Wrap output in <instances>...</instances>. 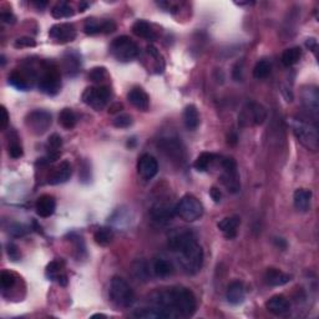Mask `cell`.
I'll return each mask as SVG.
<instances>
[{"instance_id": "1", "label": "cell", "mask_w": 319, "mask_h": 319, "mask_svg": "<svg viewBox=\"0 0 319 319\" xmlns=\"http://www.w3.org/2000/svg\"><path fill=\"white\" fill-rule=\"evenodd\" d=\"M169 247L176 255L177 260L187 274H197L203 264V250L191 231H180L169 240Z\"/></svg>"}, {"instance_id": "2", "label": "cell", "mask_w": 319, "mask_h": 319, "mask_svg": "<svg viewBox=\"0 0 319 319\" xmlns=\"http://www.w3.org/2000/svg\"><path fill=\"white\" fill-rule=\"evenodd\" d=\"M153 304L161 307L169 313L170 318L192 317L197 309V301L193 292L186 287H172L156 294Z\"/></svg>"}, {"instance_id": "3", "label": "cell", "mask_w": 319, "mask_h": 319, "mask_svg": "<svg viewBox=\"0 0 319 319\" xmlns=\"http://www.w3.org/2000/svg\"><path fill=\"white\" fill-rule=\"evenodd\" d=\"M109 297L116 307L130 308L135 303V293L130 284L123 277H113L109 289Z\"/></svg>"}, {"instance_id": "4", "label": "cell", "mask_w": 319, "mask_h": 319, "mask_svg": "<svg viewBox=\"0 0 319 319\" xmlns=\"http://www.w3.org/2000/svg\"><path fill=\"white\" fill-rule=\"evenodd\" d=\"M292 131H293L294 136L297 140L302 143L308 150L314 151L316 152L318 150L319 146V137H318V130L317 126L311 123L301 120V119H293L291 123Z\"/></svg>"}, {"instance_id": "5", "label": "cell", "mask_w": 319, "mask_h": 319, "mask_svg": "<svg viewBox=\"0 0 319 319\" xmlns=\"http://www.w3.org/2000/svg\"><path fill=\"white\" fill-rule=\"evenodd\" d=\"M39 89L46 95H57L62 89L60 71L53 63L44 62L40 66Z\"/></svg>"}, {"instance_id": "6", "label": "cell", "mask_w": 319, "mask_h": 319, "mask_svg": "<svg viewBox=\"0 0 319 319\" xmlns=\"http://www.w3.org/2000/svg\"><path fill=\"white\" fill-rule=\"evenodd\" d=\"M203 204L193 194H185L176 204V215L186 222H194L203 216Z\"/></svg>"}, {"instance_id": "7", "label": "cell", "mask_w": 319, "mask_h": 319, "mask_svg": "<svg viewBox=\"0 0 319 319\" xmlns=\"http://www.w3.org/2000/svg\"><path fill=\"white\" fill-rule=\"evenodd\" d=\"M110 53L116 60L121 63L132 62L138 55V46L128 36L116 38L110 45Z\"/></svg>"}, {"instance_id": "8", "label": "cell", "mask_w": 319, "mask_h": 319, "mask_svg": "<svg viewBox=\"0 0 319 319\" xmlns=\"http://www.w3.org/2000/svg\"><path fill=\"white\" fill-rule=\"evenodd\" d=\"M223 172L221 181L230 193H238L241 191V180L237 170V162L233 157H225L221 161Z\"/></svg>"}, {"instance_id": "9", "label": "cell", "mask_w": 319, "mask_h": 319, "mask_svg": "<svg viewBox=\"0 0 319 319\" xmlns=\"http://www.w3.org/2000/svg\"><path fill=\"white\" fill-rule=\"evenodd\" d=\"M110 99L111 90L106 85H100L99 87H87L82 92V101L96 111L102 110L109 104Z\"/></svg>"}, {"instance_id": "10", "label": "cell", "mask_w": 319, "mask_h": 319, "mask_svg": "<svg viewBox=\"0 0 319 319\" xmlns=\"http://www.w3.org/2000/svg\"><path fill=\"white\" fill-rule=\"evenodd\" d=\"M51 124L53 118L46 110H34L25 116V126L36 136L45 133L50 128Z\"/></svg>"}, {"instance_id": "11", "label": "cell", "mask_w": 319, "mask_h": 319, "mask_svg": "<svg viewBox=\"0 0 319 319\" xmlns=\"http://www.w3.org/2000/svg\"><path fill=\"white\" fill-rule=\"evenodd\" d=\"M267 119V110L258 102L247 104L240 115V123L242 126L262 125Z\"/></svg>"}, {"instance_id": "12", "label": "cell", "mask_w": 319, "mask_h": 319, "mask_svg": "<svg viewBox=\"0 0 319 319\" xmlns=\"http://www.w3.org/2000/svg\"><path fill=\"white\" fill-rule=\"evenodd\" d=\"M301 101L308 113L317 118L319 111V92L318 87L313 85H307L301 90Z\"/></svg>"}, {"instance_id": "13", "label": "cell", "mask_w": 319, "mask_h": 319, "mask_svg": "<svg viewBox=\"0 0 319 319\" xmlns=\"http://www.w3.org/2000/svg\"><path fill=\"white\" fill-rule=\"evenodd\" d=\"M49 36L57 40L58 43H70L76 38V29L70 23L55 24L49 30Z\"/></svg>"}, {"instance_id": "14", "label": "cell", "mask_w": 319, "mask_h": 319, "mask_svg": "<svg viewBox=\"0 0 319 319\" xmlns=\"http://www.w3.org/2000/svg\"><path fill=\"white\" fill-rule=\"evenodd\" d=\"M137 172L143 180H151L157 175L158 162L150 153H143L137 161Z\"/></svg>"}, {"instance_id": "15", "label": "cell", "mask_w": 319, "mask_h": 319, "mask_svg": "<svg viewBox=\"0 0 319 319\" xmlns=\"http://www.w3.org/2000/svg\"><path fill=\"white\" fill-rule=\"evenodd\" d=\"M265 308L269 313L274 314V316H286L291 311V303L288 299L282 294H277L273 296L272 298H269L268 301L265 302Z\"/></svg>"}, {"instance_id": "16", "label": "cell", "mask_w": 319, "mask_h": 319, "mask_svg": "<svg viewBox=\"0 0 319 319\" xmlns=\"http://www.w3.org/2000/svg\"><path fill=\"white\" fill-rule=\"evenodd\" d=\"M55 208H57V201L51 194H43L39 197L35 203L36 213L43 218H48L54 215Z\"/></svg>"}, {"instance_id": "17", "label": "cell", "mask_w": 319, "mask_h": 319, "mask_svg": "<svg viewBox=\"0 0 319 319\" xmlns=\"http://www.w3.org/2000/svg\"><path fill=\"white\" fill-rule=\"evenodd\" d=\"M128 99L133 108L140 111H147L150 108V97L141 87H133L128 94Z\"/></svg>"}, {"instance_id": "18", "label": "cell", "mask_w": 319, "mask_h": 319, "mask_svg": "<svg viewBox=\"0 0 319 319\" xmlns=\"http://www.w3.org/2000/svg\"><path fill=\"white\" fill-rule=\"evenodd\" d=\"M160 147L169 157L174 158L176 161H181L184 158V147L177 138H162L160 141Z\"/></svg>"}, {"instance_id": "19", "label": "cell", "mask_w": 319, "mask_h": 319, "mask_svg": "<svg viewBox=\"0 0 319 319\" xmlns=\"http://www.w3.org/2000/svg\"><path fill=\"white\" fill-rule=\"evenodd\" d=\"M72 169L70 162L63 161L54 171L51 172V175L49 176L48 182L50 185H60L64 184V182L69 181V179L71 177Z\"/></svg>"}, {"instance_id": "20", "label": "cell", "mask_w": 319, "mask_h": 319, "mask_svg": "<svg viewBox=\"0 0 319 319\" xmlns=\"http://www.w3.org/2000/svg\"><path fill=\"white\" fill-rule=\"evenodd\" d=\"M175 213H176V207H171L164 202L156 203L151 208V216L153 220L158 221V222H167V221L172 220Z\"/></svg>"}, {"instance_id": "21", "label": "cell", "mask_w": 319, "mask_h": 319, "mask_svg": "<svg viewBox=\"0 0 319 319\" xmlns=\"http://www.w3.org/2000/svg\"><path fill=\"white\" fill-rule=\"evenodd\" d=\"M226 298H227L228 303L233 304V306L243 303L246 298V289L242 282L235 281L230 283V286L227 287V292H226Z\"/></svg>"}, {"instance_id": "22", "label": "cell", "mask_w": 319, "mask_h": 319, "mask_svg": "<svg viewBox=\"0 0 319 319\" xmlns=\"http://www.w3.org/2000/svg\"><path fill=\"white\" fill-rule=\"evenodd\" d=\"M240 225L241 218L238 216H231V217H226L222 221H220L217 227L227 240H232L237 236V228Z\"/></svg>"}, {"instance_id": "23", "label": "cell", "mask_w": 319, "mask_h": 319, "mask_svg": "<svg viewBox=\"0 0 319 319\" xmlns=\"http://www.w3.org/2000/svg\"><path fill=\"white\" fill-rule=\"evenodd\" d=\"M264 281L268 286L272 287H281L287 284L292 281L291 274L283 273L282 271L277 268H268L264 273Z\"/></svg>"}, {"instance_id": "24", "label": "cell", "mask_w": 319, "mask_h": 319, "mask_svg": "<svg viewBox=\"0 0 319 319\" xmlns=\"http://www.w3.org/2000/svg\"><path fill=\"white\" fill-rule=\"evenodd\" d=\"M133 317L136 318H141V319H166L170 318L169 313L165 311L164 308L161 307L153 306L151 307H145V308H140L133 313Z\"/></svg>"}, {"instance_id": "25", "label": "cell", "mask_w": 319, "mask_h": 319, "mask_svg": "<svg viewBox=\"0 0 319 319\" xmlns=\"http://www.w3.org/2000/svg\"><path fill=\"white\" fill-rule=\"evenodd\" d=\"M132 33L138 38L146 39V40H155L157 38L152 25L145 20H137L132 25Z\"/></svg>"}, {"instance_id": "26", "label": "cell", "mask_w": 319, "mask_h": 319, "mask_svg": "<svg viewBox=\"0 0 319 319\" xmlns=\"http://www.w3.org/2000/svg\"><path fill=\"white\" fill-rule=\"evenodd\" d=\"M312 192L307 189H298L293 194L294 207L301 212H307L311 207Z\"/></svg>"}, {"instance_id": "27", "label": "cell", "mask_w": 319, "mask_h": 319, "mask_svg": "<svg viewBox=\"0 0 319 319\" xmlns=\"http://www.w3.org/2000/svg\"><path fill=\"white\" fill-rule=\"evenodd\" d=\"M184 123L187 130L194 131L199 125L198 110L194 105H187L184 111Z\"/></svg>"}, {"instance_id": "28", "label": "cell", "mask_w": 319, "mask_h": 319, "mask_svg": "<svg viewBox=\"0 0 319 319\" xmlns=\"http://www.w3.org/2000/svg\"><path fill=\"white\" fill-rule=\"evenodd\" d=\"M152 272L156 277L160 278H165L172 274L174 272V267H172L171 262L167 260L166 258H156L152 263Z\"/></svg>"}, {"instance_id": "29", "label": "cell", "mask_w": 319, "mask_h": 319, "mask_svg": "<svg viewBox=\"0 0 319 319\" xmlns=\"http://www.w3.org/2000/svg\"><path fill=\"white\" fill-rule=\"evenodd\" d=\"M29 76H30V75H29L28 72L15 70V71H13L9 75V82H10L14 87H16V89L25 91V90H28V87L30 86Z\"/></svg>"}, {"instance_id": "30", "label": "cell", "mask_w": 319, "mask_h": 319, "mask_svg": "<svg viewBox=\"0 0 319 319\" xmlns=\"http://www.w3.org/2000/svg\"><path fill=\"white\" fill-rule=\"evenodd\" d=\"M51 15L55 19L70 18V16L74 15V9L67 1H59L51 9Z\"/></svg>"}, {"instance_id": "31", "label": "cell", "mask_w": 319, "mask_h": 319, "mask_svg": "<svg viewBox=\"0 0 319 319\" xmlns=\"http://www.w3.org/2000/svg\"><path fill=\"white\" fill-rule=\"evenodd\" d=\"M95 242L101 247H106L110 245L114 240V231L110 227H101L95 232L94 235Z\"/></svg>"}, {"instance_id": "32", "label": "cell", "mask_w": 319, "mask_h": 319, "mask_svg": "<svg viewBox=\"0 0 319 319\" xmlns=\"http://www.w3.org/2000/svg\"><path fill=\"white\" fill-rule=\"evenodd\" d=\"M216 160V155L215 153L211 152H202L198 157L196 158V161H194L193 166L197 171L199 172H204L209 169L213 161Z\"/></svg>"}, {"instance_id": "33", "label": "cell", "mask_w": 319, "mask_h": 319, "mask_svg": "<svg viewBox=\"0 0 319 319\" xmlns=\"http://www.w3.org/2000/svg\"><path fill=\"white\" fill-rule=\"evenodd\" d=\"M302 57V51L301 48L298 46H294V48L287 49V50L283 51V54H282V63H283L284 66L289 67L292 65L297 64L299 62Z\"/></svg>"}, {"instance_id": "34", "label": "cell", "mask_w": 319, "mask_h": 319, "mask_svg": "<svg viewBox=\"0 0 319 319\" xmlns=\"http://www.w3.org/2000/svg\"><path fill=\"white\" fill-rule=\"evenodd\" d=\"M63 64H64V70H65V72H66V75L74 76V75L79 71L80 59L77 55L67 54V55H65Z\"/></svg>"}, {"instance_id": "35", "label": "cell", "mask_w": 319, "mask_h": 319, "mask_svg": "<svg viewBox=\"0 0 319 319\" xmlns=\"http://www.w3.org/2000/svg\"><path fill=\"white\" fill-rule=\"evenodd\" d=\"M59 123L66 130H71L76 125V115L71 109H64L59 115Z\"/></svg>"}, {"instance_id": "36", "label": "cell", "mask_w": 319, "mask_h": 319, "mask_svg": "<svg viewBox=\"0 0 319 319\" xmlns=\"http://www.w3.org/2000/svg\"><path fill=\"white\" fill-rule=\"evenodd\" d=\"M272 71V66L267 60H259L253 67V76L257 80L265 79Z\"/></svg>"}, {"instance_id": "37", "label": "cell", "mask_w": 319, "mask_h": 319, "mask_svg": "<svg viewBox=\"0 0 319 319\" xmlns=\"http://www.w3.org/2000/svg\"><path fill=\"white\" fill-rule=\"evenodd\" d=\"M132 271L136 278L141 279V281H148V278L151 276L150 267H148V264L145 260H137L136 263H133Z\"/></svg>"}, {"instance_id": "38", "label": "cell", "mask_w": 319, "mask_h": 319, "mask_svg": "<svg viewBox=\"0 0 319 319\" xmlns=\"http://www.w3.org/2000/svg\"><path fill=\"white\" fill-rule=\"evenodd\" d=\"M64 268V262L63 260H53L48 264L46 267V277L51 281H55L57 277L59 276L60 273H63L62 269Z\"/></svg>"}, {"instance_id": "39", "label": "cell", "mask_w": 319, "mask_h": 319, "mask_svg": "<svg viewBox=\"0 0 319 319\" xmlns=\"http://www.w3.org/2000/svg\"><path fill=\"white\" fill-rule=\"evenodd\" d=\"M108 76V71L104 66H97L90 70L89 72V80H91L95 84H100L105 80V77Z\"/></svg>"}, {"instance_id": "40", "label": "cell", "mask_w": 319, "mask_h": 319, "mask_svg": "<svg viewBox=\"0 0 319 319\" xmlns=\"http://www.w3.org/2000/svg\"><path fill=\"white\" fill-rule=\"evenodd\" d=\"M133 124L132 116L128 114H120L113 121V125L118 128H128Z\"/></svg>"}, {"instance_id": "41", "label": "cell", "mask_w": 319, "mask_h": 319, "mask_svg": "<svg viewBox=\"0 0 319 319\" xmlns=\"http://www.w3.org/2000/svg\"><path fill=\"white\" fill-rule=\"evenodd\" d=\"M84 31L87 35H96V34H102L101 23H97L96 20H87L84 26Z\"/></svg>"}, {"instance_id": "42", "label": "cell", "mask_w": 319, "mask_h": 319, "mask_svg": "<svg viewBox=\"0 0 319 319\" xmlns=\"http://www.w3.org/2000/svg\"><path fill=\"white\" fill-rule=\"evenodd\" d=\"M0 282H1V287L4 289H9L15 284V276L10 272L4 271L0 274Z\"/></svg>"}, {"instance_id": "43", "label": "cell", "mask_w": 319, "mask_h": 319, "mask_svg": "<svg viewBox=\"0 0 319 319\" xmlns=\"http://www.w3.org/2000/svg\"><path fill=\"white\" fill-rule=\"evenodd\" d=\"M14 46L16 49L34 48V46H36V41L33 38H29V36H21V38H18L14 41Z\"/></svg>"}, {"instance_id": "44", "label": "cell", "mask_w": 319, "mask_h": 319, "mask_svg": "<svg viewBox=\"0 0 319 319\" xmlns=\"http://www.w3.org/2000/svg\"><path fill=\"white\" fill-rule=\"evenodd\" d=\"M16 140H18V138L11 140V142L9 143V155H10L13 158H20L21 156H23L24 151L20 143H19Z\"/></svg>"}, {"instance_id": "45", "label": "cell", "mask_w": 319, "mask_h": 319, "mask_svg": "<svg viewBox=\"0 0 319 319\" xmlns=\"http://www.w3.org/2000/svg\"><path fill=\"white\" fill-rule=\"evenodd\" d=\"M48 146L50 151H60V148H62L63 146V138L60 137L58 133H53V135L49 137Z\"/></svg>"}, {"instance_id": "46", "label": "cell", "mask_w": 319, "mask_h": 319, "mask_svg": "<svg viewBox=\"0 0 319 319\" xmlns=\"http://www.w3.org/2000/svg\"><path fill=\"white\" fill-rule=\"evenodd\" d=\"M26 232H28V228L24 225H20V223H13L9 227V233L14 237H23V236L26 235Z\"/></svg>"}, {"instance_id": "47", "label": "cell", "mask_w": 319, "mask_h": 319, "mask_svg": "<svg viewBox=\"0 0 319 319\" xmlns=\"http://www.w3.org/2000/svg\"><path fill=\"white\" fill-rule=\"evenodd\" d=\"M6 253H8L9 258H10L11 260H19L21 257V253L20 251H19L18 246L14 245V243H8V245H6Z\"/></svg>"}, {"instance_id": "48", "label": "cell", "mask_w": 319, "mask_h": 319, "mask_svg": "<svg viewBox=\"0 0 319 319\" xmlns=\"http://www.w3.org/2000/svg\"><path fill=\"white\" fill-rule=\"evenodd\" d=\"M102 34H111L116 30V23L114 20H105L101 23Z\"/></svg>"}, {"instance_id": "49", "label": "cell", "mask_w": 319, "mask_h": 319, "mask_svg": "<svg viewBox=\"0 0 319 319\" xmlns=\"http://www.w3.org/2000/svg\"><path fill=\"white\" fill-rule=\"evenodd\" d=\"M209 196H211V198L213 199V202H215V203H220L221 198H222L221 190L217 189V187H212V189L209 190Z\"/></svg>"}, {"instance_id": "50", "label": "cell", "mask_w": 319, "mask_h": 319, "mask_svg": "<svg viewBox=\"0 0 319 319\" xmlns=\"http://www.w3.org/2000/svg\"><path fill=\"white\" fill-rule=\"evenodd\" d=\"M9 124V114L6 111V109L4 106H1V120H0V126H1V130H5L8 128Z\"/></svg>"}, {"instance_id": "51", "label": "cell", "mask_w": 319, "mask_h": 319, "mask_svg": "<svg viewBox=\"0 0 319 319\" xmlns=\"http://www.w3.org/2000/svg\"><path fill=\"white\" fill-rule=\"evenodd\" d=\"M242 67H243V63H237V64L235 65V67H233V79L236 80V81H240L241 79H242Z\"/></svg>"}, {"instance_id": "52", "label": "cell", "mask_w": 319, "mask_h": 319, "mask_svg": "<svg viewBox=\"0 0 319 319\" xmlns=\"http://www.w3.org/2000/svg\"><path fill=\"white\" fill-rule=\"evenodd\" d=\"M0 18H1V20L6 24H14L16 20V18L11 13H1Z\"/></svg>"}, {"instance_id": "53", "label": "cell", "mask_w": 319, "mask_h": 319, "mask_svg": "<svg viewBox=\"0 0 319 319\" xmlns=\"http://www.w3.org/2000/svg\"><path fill=\"white\" fill-rule=\"evenodd\" d=\"M124 109V105L121 102H115V104L110 105V108H109V114L114 115L116 113H120L121 110Z\"/></svg>"}, {"instance_id": "54", "label": "cell", "mask_w": 319, "mask_h": 319, "mask_svg": "<svg viewBox=\"0 0 319 319\" xmlns=\"http://www.w3.org/2000/svg\"><path fill=\"white\" fill-rule=\"evenodd\" d=\"M306 45H307V48H309V50H312L313 53H316L317 48H318L317 40H316V39H313V38L308 39V40H307V43H306Z\"/></svg>"}, {"instance_id": "55", "label": "cell", "mask_w": 319, "mask_h": 319, "mask_svg": "<svg viewBox=\"0 0 319 319\" xmlns=\"http://www.w3.org/2000/svg\"><path fill=\"white\" fill-rule=\"evenodd\" d=\"M274 245L279 248V250H286L287 242L283 238H274Z\"/></svg>"}, {"instance_id": "56", "label": "cell", "mask_w": 319, "mask_h": 319, "mask_svg": "<svg viewBox=\"0 0 319 319\" xmlns=\"http://www.w3.org/2000/svg\"><path fill=\"white\" fill-rule=\"evenodd\" d=\"M57 281L60 286H66L67 284V276L65 273H60L59 276L57 277Z\"/></svg>"}, {"instance_id": "57", "label": "cell", "mask_w": 319, "mask_h": 319, "mask_svg": "<svg viewBox=\"0 0 319 319\" xmlns=\"http://www.w3.org/2000/svg\"><path fill=\"white\" fill-rule=\"evenodd\" d=\"M33 4L36 6V8L43 9V8H45L46 5H48V1H33Z\"/></svg>"}, {"instance_id": "58", "label": "cell", "mask_w": 319, "mask_h": 319, "mask_svg": "<svg viewBox=\"0 0 319 319\" xmlns=\"http://www.w3.org/2000/svg\"><path fill=\"white\" fill-rule=\"evenodd\" d=\"M87 6H89V4H87V3H84V1H81V3L79 4V9H80V11H85V10H86Z\"/></svg>"}, {"instance_id": "59", "label": "cell", "mask_w": 319, "mask_h": 319, "mask_svg": "<svg viewBox=\"0 0 319 319\" xmlns=\"http://www.w3.org/2000/svg\"><path fill=\"white\" fill-rule=\"evenodd\" d=\"M91 318H108V317L105 316V314H94Z\"/></svg>"}, {"instance_id": "60", "label": "cell", "mask_w": 319, "mask_h": 319, "mask_svg": "<svg viewBox=\"0 0 319 319\" xmlns=\"http://www.w3.org/2000/svg\"><path fill=\"white\" fill-rule=\"evenodd\" d=\"M5 65V58H4V55H1V66H4Z\"/></svg>"}]
</instances>
